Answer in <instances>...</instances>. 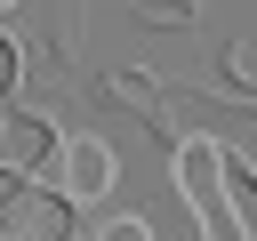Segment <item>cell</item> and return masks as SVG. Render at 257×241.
Listing matches in <instances>:
<instances>
[{
    "mask_svg": "<svg viewBox=\"0 0 257 241\" xmlns=\"http://www.w3.org/2000/svg\"><path fill=\"white\" fill-rule=\"evenodd\" d=\"M137 16H145V24H185V16H193V0H145Z\"/></svg>",
    "mask_w": 257,
    "mask_h": 241,
    "instance_id": "277c9868",
    "label": "cell"
},
{
    "mask_svg": "<svg viewBox=\"0 0 257 241\" xmlns=\"http://www.w3.org/2000/svg\"><path fill=\"white\" fill-rule=\"evenodd\" d=\"M16 88H24V48L0 32V104H16Z\"/></svg>",
    "mask_w": 257,
    "mask_h": 241,
    "instance_id": "3957f363",
    "label": "cell"
},
{
    "mask_svg": "<svg viewBox=\"0 0 257 241\" xmlns=\"http://www.w3.org/2000/svg\"><path fill=\"white\" fill-rule=\"evenodd\" d=\"M48 153H56V120L24 112V104H0V177L8 185H40Z\"/></svg>",
    "mask_w": 257,
    "mask_h": 241,
    "instance_id": "7a4b0ae2",
    "label": "cell"
},
{
    "mask_svg": "<svg viewBox=\"0 0 257 241\" xmlns=\"http://www.w3.org/2000/svg\"><path fill=\"white\" fill-rule=\"evenodd\" d=\"M96 241H153V225H145V217H112Z\"/></svg>",
    "mask_w": 257,
    "mask_h": 241,
    "instance_id": "5b68a950",
    "label": "cell"
},
{
    "mask_svg": "<svg viewBox=\"0 0 257 241\" xmlns=\"http://www.w3.org/2000/svg\"><path fill=\"white\" fill-rule=\"evenodd\" d=\"M112 177H120V153H112L104 137H56V153H48V169H40V193H48L56 209H96V201L112 193Z\"/></svg>",
    "mask_w": 257,
    "mask_h": 241,
    "instance_id": "6da1fadb",
    "label": "cell"
},
{
    "mask_svg": "<svg viewBox=\"0 0 257 241\" xmlns=\"http://www.w3.org/2000/svg\"><path fill=\"white\" fill-rule=\"evenodd\" d=\"M8 8H16V0H0V16H8Z\"/></svg>",
    "mask_w": 257,
    "mask_h": 241,
    "instance_id": "8992f818",
    "label": "cell"
}]
</instances>
